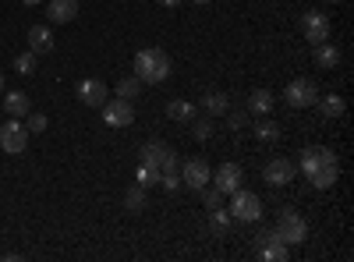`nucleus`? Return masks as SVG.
Returning <instances> with one entry per match:
<instances>
[{"mask_svg":"<svg viewBox=\"0 0 354 262\" xmlns=\"http://www.w3.org/2000/svg\"><path fill=\"white\" fill-rule=\"evenodd\" d=\"M156 4H163V8H177L181 0H156Z\"/></svg>","mask_w":354,"mask_h":262,"instance_id":"c9c22d12","label":"nucleus"},{"mask_svg":"<svg viewBox=\"0 0 354 262\" xmlns=\"http://www.w3.org/2000/svg\"><path fill=\"white\" fill-rule=\"evenodd\" d=\"M188 124H192V135H195L198 142H205V138L213 135V121H205V118H192Z\"/></svg>","mask_w":354,"mask_h":262,"instance_id":"c756f323","label":"nucleus"},{"mask_svg":"<svg viewBox=\"0 0 354 262\" xmlns=\"http://www.w3.org/2000/svg\"><path fill=\"white\" fill-rule=\"evenodd\" d=\"M135 185H142L145 191H149L153 185H160V170H156V167H145V163H142V167H138V174H135Z\"/></svg>","mask_w":354,"mask_h":262,"instance_id":"cd10ccee","label":"nucleus"},{"mask_svg":"<svg viewBox=\"0 0 354 262\" xmlns=\"http://www.w3.org/2000/svg\"><path fill=\"white\" fill-rule=\"evenodd\" d=\"M75 93H78V100H82L85 106H103L106 96H110V93H106V82H100V78H82Z\"/></svg>","mask_w":354,"mask_h":262,"instance_id":"ddd939ff","label":"nucleus"},{"mask_svg":"<svg viewBox=\"0 0 354 262\" xmlns=\"http://www.w3.org/2000/svg\"><path fill=\"white\" fill-rule=\"evenodd\" d=\"M202 106H205V113H209V118H220V113H227V96L223 93H205V100H202Z\"/></svg>","mask_w":354,"mask_h":262,"instance_id":"b1692460","label":"nucleus"},{"mask_svg":"<svg viewBox=\"0 0 354 262\" xmlns=\"http://www.w3.org/2000/svg\"><path fill=\"white\" fill-rule=\"evenodd\" d=\"M160 185L167 191H177V188H181V178H177V174H160Z\"/></svg>","mask_w":354,"mask_h":262,"instance_id":"473e14b6","label":"nucleus"},{"mask_svg":"<svg viewBox=\"0 0 354 262\" xmlns=\"http://www.w3.org/2000/svg\"><path fill=\"white\" fill-rule=\"evenodd\" d=\"M46 118H43V113H32V110H28V121H25V128H28V135H39V131H46Z\"/></svg>","mask_w":354,"mask_h":262,"instance_id":"7c9ffc66","label":"nucleus"},{"mask_svg":"<svg viewBox=\"0 0 354 262\" xmlns=\"http://www.w3.org/2000/svg\"><path fill=\"white\" fill-rule=\"evenodd\" d=\"M21 4H28V8H36V4H43V0H21Z\"/></svg>","mask_w":354,"mask_h":262,"instance_id":"e433bc0d","label":"nucleus"},{"mask_svg":"<svg viewBox=\"0 0 354 262\" xmlns=\"http://www.w3.org/2000/svg\"><path fill=\"white\" fill-rule=\"evenodd\" d=\"M259 259H266V262H287L290 259V245H283L280 238H273V241H266L259 248Z\"/></svg>","mask_w":354,"mask_h":262,"instance_id":"a211bd4d","label":"nucleus"},{"mask_svg":"<svg viewBox=\"0 0 354 262\" xmlns=\"http://www.w3.org/2000/svg\"><path fill=\"white\" fill-rule=\"evenodd\" d=\"M337 178H340V170H337V163H333V167H322V170H315V174H308V181H312V188H319V191H330V188L337 185Z\"/></svg>","mask_w":354,"mask_h":262,"instance_id":"aec40b11","label":"nucleus"},{"mask_svg":"<svg viewBox=\"0 0 354 262\" xmlns=\"http://www.w3.org/2000/svg\"><path fill=\"white\" fill-rule=\"evenodd\" d=\"M315 64L326 68V71H333V68L340 64V50H337L333 43H319V46H315Z\"/></svg>","mask_w":354,"mask_h":262,"instance_id":"412c9836","label":"nucleus"},{"mask_svg":"<svg viewBox=\"0 0 354 262\" xmlns=\"http://www.w3.org/2000/svg\"><path fill=\"white\" fill-rule=\"evenodd\" d=\"M0 149L11 156H21L28 149V128L21 124V118H11L8 124H0Z\"/></svg>","mask_w":354,"mask_h":262,"instance_id":"39448f33","label":"nucleus"},{"mask_svg":"<svg viewBox=\"0 0 354 262\" xmlns=\"http://www.w3.org/2000/svg\"><path fill=\"white\" fill-rule=\"evenodd\" d=\"M135 78L145 85H160L170 78V57L160 46H145L135 53Z\"/></svg>","mask_w":354,"mask_h":262,"instance_id":"f257e3e1","label":"nucleus"},{"mask_svg":"<svg viewBox=\"0 0 354 262\" xmlns=\"http://www.w3.org/2000/svg\"><path fill=\"white\" fill-rule=\"evenodd\" d=\"M167 118H170V121L188 124V121L195 118V103H188V100H174V103L167 106Z\"/></svg>","mask_w":354,"mask_h":262,"instance_id":"5701e85b","label":"nucleus"},{"mask_svg":"<svg viewBox=\"0 0 354 262\" xmlns=\"http://www.w3.org/2000/svg\"><path fill=\"white\" fill-rule=\"evenodd\" d=\"M28 50H32L36 57L53 50V32L46 25H32V28H28Z\"/></svg>","mask_w":354,"mask_h":262,"instance_id":"2eb2a0df","label":"nucleus"},{"mask_svg":"<svg viewBox=\"0 0 354 262\" xmlns=\"http://www.w3.org/2000/svg\"><path fill=\"white\" fill-rule=\"evenodd\" d=\"M245 121H248V110H234V113H230V128H234V131H241Z\"/></svg>","mask_w":354,"mask_h":262,"instance_id":"72a5a7b5","label":"nucleus"},{"mask_svg":"<svg viewBox=\"0 0 354 262\" xmlns=\"http://www.w3.org/2000/svg\"><path fill=\"white\" fill-rule=\"evenodd\" d=\"M301 32H305V39H308L312 46L326 43V39H330V18L322 15V11H305V15H301Z\"/></svg>","mask_w":354,"mask_h":262,"instance_id":"6e6552de","label":"nucleus"},{"mask_svg":"<svg viewBox=\"0 0 354 262\" xmlns=\"http://www.w3.org/2000/svg\"><path fill=\"white\" fill-rule=\"evenodd\" d=\"M138 156H142V163L145 167H156L160 174H177V153L170 149V145H163V142H145L142 149H138Z\"/></svg>","mask_w":354,"mask_h":262,"instance_id":"7ed1b4c3","label":"nucleus"},{"mask_svg":"<svg viewBox=\"0 0 354 262\" xmlns=\"http://www.w3.org/2000/svg\"><path fill=\"white\" fill-rule=\"evenodd\" d=\"M145 206H149V195H145V188H142V185H131L128 195H124V209H128V213H142Z\"/></svg>","mask_w":354,"mask_h":262,"instance_id":"4be33fe9","label":"nucleus"},{"mask_svg":"<svg viewBox=\"0 0 354 262\" xmlns=\"http://www.w3.org/2000/svg\"><path fill=\"white\" fill-rule=\"evenodd\" d=\"M255 138H259V142H277V138H280V124L270 121V118L262 113V121L255 124Z\"/></svg>","mask_w":354,"mask_h":262,"instance_id":"393cba45","label":"nucleus"},{"mask_svg":"<svg viewBox=\"0 0 354 262\" xmlns=\"http://www.w3.org/2000/svg\"><path fill=\"white\" fill-rule=\"evenodd\" d=\"M245 110H248V113H255V118L270 113V110H273V93H270V89H255V93H248Z\"/></svg>","mask_w":354,"mask_h":262,"instance_id":"dca6fc26","label":"nucleus"},{"mask_svg":"<svg viewBox=\"0 0 354 262\" xmlns=\"http://www.w3.org/2000/svg\"><path fill=\"white\" fill-rule=\"evenodd\" d=\"M15 71H18V75H32V71H36V53H32V50L18 53V57H15Z\"/></svg>","mask_w":354,"mask_h":262,"instance_id":"c85d7f7f","label":"nucleus"},{"mask_svg":"<svg viewBox=\"0 0 354 262\" xmlns=\"http://www.w3.org/2000/svg\"><path fill=\"white\" fill-rule=\"evenodd\" d=\"M294 167L290 160H283V156H277V160H270L266 163V170H262V181L270 185V188H287L290 181H294Z\"/></svg>","mask_w":354,"mask_h":262,"instance_id":"9d476101","label":"nucleus"},{"mask_svg":"<svg viewBox=\"0 0 354 262\" xmlns=\"http://www.w3.org/2000/svg\"><path fill=\"white\" fill-rule=\"evenodd\" d=\"M202 202L209 209H220V202H223V191L220 188H202Z\"/></svg>","mask_w":354,"mask_h":262,"instance_id":"2f4dec72","label":"nucleus"},{"mask_svg":"<svg viewBox=\"0 0 354 262\" xmlns=\"http://www.w3.org/2000/svg\"><path fill=\"white\" fill-rule=\"evenodd\" d=\"M283 100H287V106H294V110L315 106V100H319V85H315L312 78H294L287 89H283Z\"/></svg>","mask_w":354,"mask_h":262,"instance_id":"423d86ee","label":"nucleus"},{"mask_svg":"<svg viewBox=\"0 0 354 262\" xmlns=\"http://www.w3.org/2000/svg\"><path fill=\"white\" fill-rule=\"evenodd\" d=\"M209 181H213V188H220L223 195H234V191L241 188L245 174H241V167H238V163H220V170L213 174Z\"/></svg>","mask_w":354,"mask_h":262,"instance_id":"f8f14e48","label":"nucleus"},{"mask_svg":"<svg viewBox=\"0 0 354 262\" xmlns=\"http://www.w3.org/2000/svg\"><path fill=\"white\" fill-rule=\"evenodd\" d=\"M209 178H213V170H209L205 160H188L181 167V185H188L192 191H202L205 185H209Z\"/></svg>","mask_w":354,"mask_h":262,"instance_id":"9b49d317","label":"nucleus"},{"mask_svg":"<svg viewBox=\"0 0 354 262\" xmlns=\"http://www.w3.org/2000/svg\"><path fill=\"white\" fill-rule=\"evenodd\" d=\"M50 21L53 25H68L78 18V0H50Z\"/></svg>","mask_w":354,"mask_h":262,"instance_id":"4468645a","label":"nucleus"},{"mask_svg":"<svg viewBox=\"0 0 354 262\" xmlns=\"http://www.w3.org/2000/svg\"><path fill=\"white\" fill-rule=\"evenodd\" d=\"M315 106H319V113H322V118H326V121H337L340 113L347 110L344 96H337V93H330V96H319V100H315Z\"/></svg>","mask_w":354,"mask_h":262,"instance_id":"f3484780","label":"nucleus"},{"mask_svg":"<svg viewBox=\"0 0 354 262\" xmlns=\"http://www.w3.org/2000/svg\"><path fill=\"white\" fill-rule=\"evenodd\" d=\"M117 96L121 100H135V96H142V82L131 75V78H121L117 82Z\"/></svg>","mask_w":354,"mask_h":262,"instance_id":"bb28decb","label":"nucleus"},{"mask_svg":"<svg viewBox=\"0 0 354 262\" xmlns=\"http://www.w3.org/2000/svg\"><path fill=\"white\" fill-rule=\"evenodd\" d=\"M230 220L234 223H259L262 220V198L255 195V191H245V188H238L230 195Z\"/></svg>","mask_w":354,"mask_h":262,"instance_id":"f03ea898","label":"nucleus"},{"mask_svg":"<svg viewBox=\"0 0 354 262\" xmlns=\"http://www.w3.org/2000/svg\"><path fill=\"white\" fill-rule=\"evenodd\" d=\"M4 110L11 113V118H28L32 103H28V96H25V93H4Z\"/></svg>","mask_w":354,"mask_h":262,"instance_id":"6ab92c4d","label":"nucleus"},{"mask_svg":"<svg viewBox=\"0 0 354 262\" xmlns=\"http://www.w3.org/2000/svg\"><path fill=\"white\" fill-rule=\"evenodd\" d=\"M333 4H340V0H333Z\"/></svg>","mask_w":354,"mask_h":262,"instance_id":"ea45409f","label":"nucleus"},{"mask_svg":"<svg viewBox=\"0 0 354 262\" xmlns=\"http://www.w3.org/2000/svg\"><path fill=\"white\" fill-rule=\"evenodd\" d=\"M192 4H213V0H192Z\"/></svg>","mask_w":354,"mask_h":262,"instance_id":"4c0bfd02","label":"nucleus"},{"mask_svg":"<svg viewBox=\"0 0 354 262\" xmlns=\"http://www.w3.org/2000/svg\"><path fill=\"white\" fill-rule=\"evenodd\" d=\"M230 213L227 209H213V216H209V227H213V234L216 238H227V230H230Z\"/></svg>","mask_w":354,"mask_h":262,"instance_id":"a878e982","label":"nucleus"},{"mask_svg":"<svg viewBox=\"0 0 354 262\" xmlns=\"http://www.w3.org/2000/svg\"><path fill=\"white\" fill-rule=\"evenodd\" d=\"M273 238H277V234H273V227H262L259 234H255V252H259V248H262L266 241H273Z\"/></svg>","mask_w":354,"mask_h":262,"instance_id":"f704fd0d","label":"nucleus"},{"mask_svg":"<svg viewBox=\"0 0 354 262\" xmlns=\"http://www.w3.org/2000/svg\"><path fill=\"white\" fill-rule=\"evenodd\" d=\"M273 234L283 241V245H305V238H308V223L294 213V209H283L280 213V220H277V227H273Z\"/></svg>","mask_w":354,"mask_h":262,"instance_id":"20e7f679","label":"nucleus"},{"mask_svg":"<svg viewBox=\"0 0 354 262\" xmlns=\"http://www.w3.org/2000/svg\"><path fill=\"white\" fill-rule=\"evenodd\" d=\"M333 163H337V153L326 149V145H308V149H301V160H298V167L305 170V178L315 174V170H322V167H333Z\"/></svg>","mask_w":354,"mask_h":262,"instance_id":"1a4fd4ad","label":"nucleus"},{"mask_svg":"<svg viewBox=\"0 0 354 262\" xmlns=\"http://www.w3.org/2000/svg\"><path fill=\"white\" fill-rule=\"evenodd\" d=\"M103 124L106 128H128V124H135V106H131V100H106L103 106Z\"/></svg>","mask_w":354,"mask_h":262,"instance_id":"0eeeda50","label":"nucleus"},{"mask_svg":"<svg viewBox=\"0 0 354 262\" xmlns=\"http://www.w3.org/2000/svg\"><path fill=\"white\" fill-rule=\"evenodd\" d=\"M0 96H4V75H0Z\"/></svg>","mask_w":354,"mask_h":262,"instance_id":"58836bf2","label":"nucleus"}]
</instances>
